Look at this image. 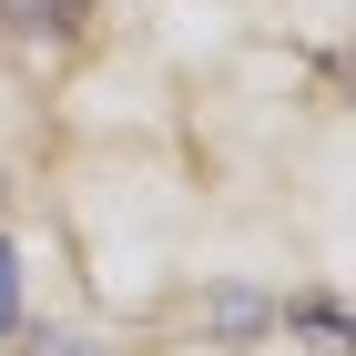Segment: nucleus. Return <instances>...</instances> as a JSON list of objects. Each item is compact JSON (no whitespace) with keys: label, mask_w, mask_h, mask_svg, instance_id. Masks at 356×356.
<instances>
[{"label":"nucleus","mask_w":356,"mask_h":356,"mask_svg":"<svg viewBox=\"0 0 356 356\" xmlns=\"http://www.w3.org/2000/svg\"><path fill=\"white\" fill-rule=\"evenodd\" d=\"M10 305H21V275H10V245H0V326H10Z\"/></svg>","instance_id":"2"},{"label":"nucleus","mask_w":356,"mask_h":356,"mask_svg":"<svg viewBox=\"0 0 356 356\" xmlns=\"http://www.w3.org/2000/svg\"><path fill=\"white\" fill-rule=\"evenodd\" d=\"M72 0H0V21H61Z\"/></svg>","instance_id":"1"},{"label":"nucleus","mask_w":356,"mask_h":356,"mask_svg":"<svg viewBox=\"0 0 356 356\" xmlns=\"http://www.w3.org/2000/svg\"><path fill=\"white\" fill-rule=\"evenodd\" d=\"M51 356H92V346H82V336H51Z\"/></svg>","instance_id":"3"}]
</instances>
